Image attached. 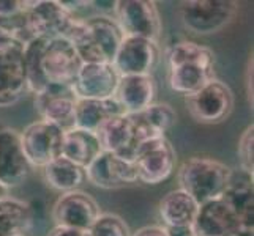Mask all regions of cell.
Wrapping results in <instances>:
<instances>
[{
  "instance_id": "cell-3",
  "label": "cell",
  "mask_w": 254,
  "mask_h": 236,
  "mask_svg": "<svg viewBox=\"0 0 254 236\" xmlns=\"http://www.w3.org/2000/svg\"><path fill=\"white\" fill-rule=\"evenodd\" d=\"M232 173L234 170L221 161L207 156H194L180 165L177 180L180 189L202 205L224 194Z\"/></svg>"
},
{
  "instance_id": "cell-24",
  "label": "cell",
  "mask_w": 254,
  "mask_h": 236,
  "mask_svg": "<svg viewBox=\"0 0 254 236\" xmlns=\"http://www.w3.org/2000/svg\"><path fill=\"white\" fill-rule=\"evenodd\" d=\"M101 146L93 133L73 128L64 136L62 156L68 161L79 165L81 169H87L93 162V159L101 153Z\"/></svg>"
},
{
  "instance_id": "cell-11",
  "label": "cell",
  "mask_w": 254,
  "mask_h": 236,
  "mask_svg": "<svg viewBox=\"0 0 254 236\" xmlns=\"http://www.w3.org/2000/svg\"><path fill=\"white\" fill-rule=\"evenodd\" d=\"M158 58L160 47L156 43L137 37H124L112 60V66L120 77L152 76Z\"/></svg>"
},
{
  "instance_id": "cell-18",
  "label": "cell",
  "mask_w": 254,
  "mask_h": 236,
  "mask_svg": "<svg viewBox=\"0 0 254 236\" xmlns=\"http://www.w3.org/2000/svg\"><path fill=\"white\" fill-rule=\"evenodd\" d=\"M95 136L98 139L103 151L119 154L125 157V159L133 161L137 143L133 121H131L129 115H127V113H122V115H116L106 120L98 128Z\"/></svg>"
},
{
  "instance_id": "cell-16",
  "label": "cell",
  "mask_w": 254,
  "mask_h": 236,
  "mask_svg": "<svg viewBox=\"0 0 254 236\" xmlns=\"http://www.w3.org/2000/svg\"><path fill=\"white\" fill-rule=\"evenodd\" d=\"M120 76L109 63H82L71 90L77 99L114 98Z\"/></svg>"
},
{
  "instance_id": "cell-28",
  "label": "cell",
  "mask_w": 254,
  "mask_h": 236,
  "mask_svg": "<svg viewBox=\"0 0 254 236\" xmlns=\"http://www.w3.org/2000/svg\"><path fill=\"white\" fill-rule=\"evenodd\" d=\"M168 68H174L185 63H196L208 68H215L213 50L194 41H179L168 49L166 54Z\"/></svg>"
},
{
  "instance_id": "cell-22",
  "label": "cell",
  "mask_w": 254,
  "mask_h": 236,
  "mask_svg": "<svg viewBox=\"0 0 254 236\" xmlns=\"http://www.w3.org/2000/svg\"><path fill=\"white\" fill-rule=\"evenodd\" d=\"M199 211V203L185 190L174 189L168 192L158 205L163 227L192 225Z\"/></svg>"
},
{
  "instance_id": "cell-19",
  "label": "cell",
  "mask_w": 254,
  "mask_h": 236,
  "mask_svg": "<svg viewBox=\"0 0 254 236\" xmlns=\"http://www.w3.org/2000/svg\"><path fill=\"white\" fill-rule=\"evenodd\" d=\"M237 216L242 236H254V190L253 178L248 175L232 173V178L221 195Z\"/></svg>"
},
{
  "instance_id": "cell-9",
  "label": "cell",
  "mask_w": 254,
  "mask_h": 236,
  "mask_svg": "<svg viewBox=\"0 0 254 236\" xmlns=\"http://www.w3.org/2000/svg\"><path fill=\"white\" fill-rule=\"evenodd\" d=\"M175 162L177 154L166 137L141 142L136 146L133 156L137 181L148 186L160 185L168 180L175 169Z\"/></svg>"
},
{
  "instance_id": "cell-14",
  "label": "cell",
  "mask_w": 254,
  "mask_h": 236,
  "mask_svg": "<svg viewBox=\"0 0 254 236\" xmlns=\"http://www.w3.org/2000/svg\"><path fill=\"white\" fill-rule=\"evenodd\" d=\"M84 173L89 183L100 189H120L137 181L133 161L108 151L96 156Z\"/></svg>"
},
{
  "instance_id": "cell-31",
  "label": "cell",
  "mask_w": 254,
  "mask_h": 236,
  "mask_svg": "<svg viewBox=\"0 0 254 236\" xmlns=\"http://www.w3.org/2000/svg\"><path fill=\"white\" fill-rule=\"evenodd\" d=\"M29 6L27 0H0V17L14 16Z\"/></svg>"
},
{
  "instance_id": "cell-6",
  "label": "cell",
  "mask_w": 254,
  "mask_h": 236,
  "mask_svg": "<svg viewBox=\"0 0 254 236\" xmlns=\"http://www.w3.org/2000/svg\"><path fill=\"white\" fill-rule=\"evenodd\" d=\"M81 17L59 2V0H38L29 2L27 30L30 38H65L76 30Z\"/></svg>"
},
{
  "instance_id": "cell-27",
  "label": "cell",
  "mask_w": 254,
  "mask_h": 236,
  "mask_svg": "<svg viewBox=\"0 0 254 236\" xmlns=\"http://www.w3.org/2000/svg\"><path fill=\"white\" fill-rule=\"evenodd\" d=\"M215 79V68H208L196 63H185L169 68L168 82L171 90L180 94H191Z\"/></svg>"
},
{
  "instance_id": "cell-32",
  "label": "cell",
  "mask_w": 254,
  "mask_h": 236,
  "mask_svg": "<svg viewBox=\"0 0 254 236\" xmlns=\"http://www.w3.org/2000/svg\"><path fill=\"white\" fill-rule=\"evenodd\" d=\"M48 236H90L89 230H77V229H68V227H54Z\"/></svg>"
},
{
  "instance_id": "cell-10",
  "label": "cell",
  "mask_w": 254,
  "mask_h": 236,
  "mask_svg": "<svg viewBox=\"0 0 254 236\" xmlns=\"http://www.w3.org/2000/svg\"><path fill=\"white\" fill-rule=\"evenodd\" d=\"M19 136L24 154L32 167L43 169L45 165L62 156L65 131L49 121H33L24 128Z\"/></svg>"
},
{
  "instance_id": "cell-2",
  "label": "cell",
  "mask_w": 254,
  "mask_h": 236,
  "mask_svg": "<svg viewBox=\"0 0 254 236\" xmlns=\"http://www.w3.org/2000/svg\"><path fill=\"white\" fill-rule=\"evenodd\" d=\"M124 37V32L112 16L98 14L87 19L81 17L68 41L74 46L82 63L112 65Z\"/></svg>"
},
{
  "instance_id": "cell-29",
  "label": "cell",
  "mask_w": 254,
  "mask_h": 236,
  "mask_svg": "<svg viewBox=\"0 0 254 236\" xmlns=\"http://www.w3.org/2000/svg\"><path fill=\"white\" fill-rule=\"evenodd\" d=\"M90 236H131L128 225L120 216L101 213L89 229Z\"/></svg>"
},
{
  "instance_id": "cell-26",
  "label": "cell",
  "mask_w": 254,
  "mask_h": 236,
  "mask_svg": "<svg viewBox=\"0 0 254 236\" xmlns=\"http://www.w3.org/2000/svg\"><path fill=\"white\" fill-rule=\"evenodd\" d=\"M41 173L46 185L51 189L62 192V194L79 189V186L85 180L84 169H81L74 162L68 161L64 156H60L48 165H45L41 169Z\"/></svg>"
},
{
  "instance_id": "cell-21",
  "label": "cell",
  "mask_w": 254,
  "mask_h": 236,
  "mask_svg": "<svg viewBox=\"0 0 254 236\" xmlns=\"http://www.w3.org/2000/svg\"><path fill=\"white\" fill-rule=\"evenodd\" d=\"M155 94L156 85L152 76H124L119 79L114 98L127 115H133L152 106Z\"/></svg>"
},
{
  "instance_id": "cell-17",
  "label": "cell",
  "mask_w": 254,
  "mask_h": 236,
  "mask_svg": "<svg viewBox=\"0 0 254 236\" xmlns=\"http://www.w3.org/2000/svg\"><path fill=\"white\" fill-rule=\"evenodd\" d=\"M192 229L196 236H242L237 216L223 197L199 205Z\"/></svg>"
},
{
  "instance_id": "cell-15",
  "label": "cell",
  "mask_w": 254,
  "mask_h": 236,
  "mask_svg": "<svg viewBox=\"0 0 254 236\" xmlns=\"http://www.w3.org/2000/svg\"><path fill=\"white\" fill-rule=\"evenodd\" d=\"M77 98L71 87L49 85L48 89L35 94V110L40 120L59 126L65 133L74 128V109Z\"/></svg>"
},
{
  "instance_id": "cell-7",
  "label": "cell",
  "mask_w": 254,
  "mask_h": 236,
  "mask_svg": "<svg viewBox=\"0 0 254 236\" xmlns=\"http://www.w3.org/2000/svg\"><path fill=\"white\" fill-rule=\"evenodd\" d=\"M114 19L125 37L145 38L158 45L163 24L152 0H119L114 3Z\"/></svg>"
},
{
  "instance_id": "cell-13",
  "label": "cell",
  "mask_w": 254,
  "mask_h": 236,
  "mask_svg": "<svg viewBox=\"0 0 254 236\" xmlns=\"http://www.w3.org/2000/svg\"><path fill=\"white\" fill-rule=\"evenodd\" d=\"M32 165L24 154L21 136L11 128L0 129V186L5 190L27 181Z\"/></svg>"
},
{
  "instance_id": "cell-12",
  "label": "cell",
  "mask_w": 254,
  "mask_h": 236,
  "mask_svg": "<svg viewBox=\"0 0 254 236\" xmlns=\"http://www.w3.org/2000/svg\"><path fill=\"white\" fill-rule=\"evenodd\" d=\"M100 214V205L96 200L79 189L64 192L52 206V219L56 225L68 229L89 230Z\"/></svg>"
},
{
  "instance_id": "cell-20",
  "label": "cell",
  "mask_w": 254,
  "mask_h": 236,
  "mask_svg": "<svg viewBox=\"0 0 254 236\" xmlns=\"http://www.w3.org/2000/svg\"><path fill=\"white\" fill-rule=\"evenodd\" d=\"M133 121L136 143L152 141V139L166 137V133L175 125L177 113L166 102L152 104L144 110L129 115Z\"/></svg>"
},
{
  "instance_id": "cell-34",
  "label": "cell",
  "mask_w": 254,
  "mask_h": 236,
  "mask_svg": "<svg viewBox=\"0 0 254 236\" xmlns=\"http://www.w3.org/2000/svg\"><path fill=\"white\" fill-rule=\"evenodd\" d=\"M168 236H196L192 225H183V227H164Z\"/></svg>"
},
{
  "instance_id": "cell-30",
  "label": "cell",
  "mask_w": 254,
  "mask_h": 236,
  "mask_svg": "<svg viewBox=\"0 0 254 236\" xmlns=\"http://www.w3.org/2000/svg\"><path fill=\"white\" fill-rule=\"evenodd\" d=\"M239 159H240L242 172L253 178V172H254V126L253 125H250L240 136Z\"/></svg>"
},
{
  "instance_id": "cell-35",
  "label": "cell",
  "mask_w": 254,
  "mask_h": 236,
  "mask_svg": "<svg viewBox=\"0 0 254 236\" xmlns=\"http://www.w3.org/2000/svg\"><path fill=\"white\" fill-rule=\"evenodd\" d=\"M6 195V190L2 188V186H0V198H2V197H5Z\"/></svg>"
},
{
  "instance_id": "cell-5",
  "label": "cell",
  "mask_w": 254,
  "mask_h": 236,
  "mask_svg": "<svg viewBox=\"0 0 254 236\" xmlns=\"http://www.w3.org/2000/svg\"><path fill=\"white\" fill-rule=\"evenodd\" d=\"M239 11L234 0H187L179 5L180 21L188 32L213 35L229 25Z\"/></svg>"
},
{
  "instance_id": "cell-4",
  "label": "cell",
  "mask_w": 254,
  "mask_h": 236,
  "mask_svg": "<svg viewBox=\"0 0 254 236\" xmlns=\"http://www.w3.org/2000/svg\"><path fill=\"white\" fill-rule=\"evenodd\" d=\"M25 45L0 33V107H11L29 93Z\"/></svg>"
},
{
  "instance_id": "cell-25",
  "label": "cell",
  "mask_w": 254,
  "mask_h": 236,
  "mask_svg": "<svg viewBox=\"0 0 254 236\" xmlns=\"http://www.w3.org/2000/svg\"><path fill=\"white\" fill-rule=\"evenodd\" d=\"M33 219L27 202L11 195L0 198V236H24Z\"/></svg>"
},
{
  "instance_id": "cell-23",
  "label": "cell",
  "mask_w": 254,
  "mask_h": 236,
  "mask_svg": "<svg viewBox=\"0 0 254 236\" xmlns=\"http://www.w3.org/2000/svg\"><path fill=\"white\" fill-rule=\"evenodd\" d=\"M125 113L116 98L109 99H77L74 109V128L96 133L106 120Z\"/></svg>"
},
{
  "instance_id": "cell-8",
  "label": "cell",
  "mask_w": 254,
  "mask_h": 236,
  "mask_svg": "<svg viewBox=\"0 0 254 236\" xmlns=\"http://www.w3.org/2000/svg\"><path fill=\"white\" fill-rule=\"evenodd\" d=\"M185 104L196 123L218 125L232 113L234 93L227 84L212 79L202 89L185 96Z\"/></svg>"
},
{
  "instance_id": "cell-1",
  "label": "cell",
  "mask_w": 254,
  "mask_h": 236,
  "mask_svg": "<svg viewBox=\"0 0 254 236\" xmlns=\"http://www.w3.org/2000/svg\"><path fill=\"white\" fill-rule=\"evenodd\" d=\"M29 92L37 94L49 85L71 87L82 66L74 46L65 38H33L25 43Z\"/></svg>"
},
{
  "instance_id": "cell-33",
  "label": "cell",
  "mask_w": 254,
  "mask_h": 236,
  "mask_svg": "<svg viewBox=\"0 0 254 236\" xmlns=\"http://www.w3.org/2000/svg\"><path fill=\"white\" fill-rule=\"evenodd\" d=\"M131 236H168L163 225H145L131 233Z\"/></svg>"
}]
</instances>
